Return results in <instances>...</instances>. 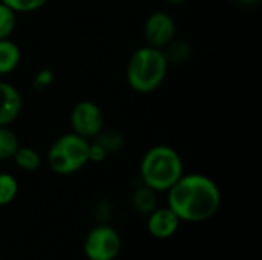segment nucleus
<instances>
[{
  "label": "nucleus",
  "mask_w": 262,
  "mask_h": 260,
  "mask_svg": "<svg viewBox=\"0 0 262 260\" xmlns=\"http://www.w3.org/2000/svg\"><path fill=\"white\" fill-rule=\"evenodd\" d=\"M175 35H177V25L169 14L163 11H157L147 17L144 23V38L149 46L163 49L175 38Z\"/></svg>",
  "instance_id": "7"
},
{
  "label": "nucleus",
  "mask_w": 262,
  "mask_h": 260,
  "mask_svg": "<svg viewBox=\"0 0 262 260\" xmlns=\"http://www.w3.org/2000/svg\"><path fill=\"white\" fill-rule=\"evenodd\" d=\"M221 205V192L213 179L190 173L183 175L167 190V207L181 222H204L216 215Z\"/></svg>",
  "instance_id": "1"
},
{
  "label": "nucleus",
  "mask_w": 262,
  "mask_h": 260,
  "mask_svg": "<svg viewBox=\"0 0 262 260\" xmlns=\"http://www.w3.org/2000/svg\"><path fill=\"white\" fill-rule=\"evenodd\" d=\"M183 175V159L170 146H154L146 152L140 164L141 184L150 187L157 193L167 192Z\"/></svg>",
  "instance_id": "2"
},
{
  "label": "nucleus",
  "mask_w": 262,
  "mask_h": 260,
  "mask_svg": "<svg viewBox=\"0 0 262 260\" xmlns=\"http://www.w3.org/2000/svg\"><path fill=\"white\" fill-rule=\"evenodd\" d=\"M157 192L144 184L138 185L130 196V205L134 211L141 216H149L157 208Z\"/></svg>",
  "instance_id": "10"
},
{
  "label": "nucleus",
  "mask_w": 262,
  "mask_h": 260,
  "mask_svg": "<svg viewBox=\"0 0 262 260\" xmlns=\"http://www.w3.org/2000/svg\"><path fill=\"white\" fill-rule=\"evenodd\" d=\"M178 216L169 208H155L147 216V231L155 239H169L172 238L180 228Z\"/></svg>",
  "instance_id": "8"
},
{
  "label": "nucleus",
  "mask_w": 262,
  "mask_h": 260,
  "mask_svg": "<svg viewBox=\"0 0 262 260\" xmlns=\"http://www.w3.org/2000/svg\"><path fill=\"white\" fill-rule=\"evenodd\" d=\"M6 6H9L14 12H32L43 8L48 0H0Z\"/></svg>",
  "instance_id": "18"
},
{
  "label": "nucleus",
  "mask_w": 262,
  "mask_h": 260,
  "mask_svg": "<svg viewBox=\"0 0 262 260\" xmlns=\"http://www.w3.org/2000/svg\"><path fill=\"white\" fill-rule=\"evenodd\" d=\"M21 52L20 48L9 38L0 40V75L11 74L20 64Z\"/></svg>",
  "instance_id": "11"
},
{
  "label": "nucleus",
  "mask_w": 262,
  "mask_h": 260,
  "mask_svg": "<svg viewBox=\"0 0 262 260\" xmlns=\"http://www.w3.org/2000/svg\"><path fill=\"white\" fill-rule=\"evenodd\" d=\"M238 3H243V5H252V3H256L258 0H235Z\"/></svg>",
  "instance_id": "22"
},
{
  "label": "nucleus",
  "mask_w": 262,
  "mask_h": 260,
  "mask_svg": "<svg viewBox=\"0 0 262 260\" xmlns=\"http://www.w3.org/2000/svg\"><path fill=\"white\" fill-rule=\"evenodd\" d=\"M103 113L100 107L92 101H80L74 106L71 112L72 132L89 141L103 130Z\"/></svg>",
  "instance_id": "6"
},
{
  "label": "nucleus",
  "mask_w": 262,
  "mask_h": 260,
  "mask_svg": "<svg viewBox=\"0 0 262 260\" xmlns=\"http://www.w3.org/2000/svg\"><path fill=\"white\" fill-rule=\"evenodd\" d=\"M52 81H54V72L51 69H41L34 77L32 86L35 90H45L52 84Z\"/></svg>",
  "instance_id": "19"
},
{
  "label": "nucleus",
  "mask_w": 262,
  "mask_h": 260,
  "mask_svg": "<svg viewBox=\"0 0 262 260\" xmlns=\"http://www.w3.org/2000/svg\"><path fill=\"white\" fill-rule=\"evenodd\" d=\"M18 193V182L9 173H0V207L11 204Z\"/></svg>",
  "instance_id": "16"
},
{
  "label": "nucleus",
  "mask_w": 262,
  "mask_h": 260,
  "mask_svg": "<svg viewBox=\"0 0 262 260\" xmlns=\"http://www.w3.org/2000/svg\"><path fill=\"white\" fill-rule=\"evenodd\" d=\"M94 141H97L106 150L107 155L117 153L124 147V136L117 130H101L94 138Z\"/></svg>",
  "instance_id": "14"
},
{
  "label": "nucleus",
  "mask_w": 262,
  "mask_h": 260,
  "mask_svg": "<svg viewBox=\"0 0 262 260\" xmlns=\"http://www.w3.org/2000/svg\"><path fill=\"white\" fill-rule=\"evenodd\" d=\"M167 69L169 63L163 51L147 44L130 55L126 67V78L135 92L150 93L163 84Z\"/></svg>",
  "instance_id": "3"
},
{
  "label": "nucleus",
  "mask_w": 262,
  "mask_h": 260,
  "mask_svg": "<svg viewBox=\"0 0 262 260\" xmlns=\"http://www.w3.org/2000/svg\"><path fill=\"white\" fill-rule=\"evenodd\" d=\"M21 95L9 83L0 81V126L12 124L21 112Z\"/></svg>",
  "instance_id": "9"
},
{
  "label": "nucleus",
  "mask_w": 262,
  "mask_h": 260,
  "mask_svg": "<svg viewBox=\"0 0 262 260\" xmlns=\"http://www.w3.org/2000/svg\"><path fill=\"white\" fill-rule=\"evenodd\" d=\"M121 250V239L115 228L100 224L92 228L83 245L84 256L89 260H114Z\"/></svg>",
  "instance_id": "5"
},
{
  "label": "nucleus",
  "mask_w": 262,
  "mask_h": 260,
  "mask_svg": "<svg viewBox=\"0 0 262 260\" xmlns=\"http://www.w3.org/2000/svg\"><path fill=\"white\" fill-rule=\"evenodd\" d=\"M89 139L74 132L58 136L48 150L49 169L60 176L80 172L89 162Z\"/></svg>",
  "instance_id": "4"
},
{
  "label": "nucleus",
  "mask_w": 262,
  "mask_h": 260,
  "mask_svg": "<svg viewBox=\"0 0 262 260\" xmlns=\"http://www.w3.org/2000/svg\"><path fill=\"white\" fill-rule=\"evenodd\" d=\"M17 12H14L9 6L0 2V40L2 38H9V35L15 29L17 23Z\"/></svg>",
  "instance_id": "17"
},
{
  "label": "nucleus",
  "mask_w": 262,
  "mask_h": 260,
  "mask_svg": "<svg viewBox=\"0 0 262 260\" xmlns=\"http://www.w3.org/2000/svg\"><path fill=\"white\" fill-rule=\"evenodd\" d=\"M94 215L100 224H106V221L112 215V205L107 201H100V202H97V205L94 208Z\"/></svg>",
  "instance_id": "20"
},
{
  "label": "nucleus",
  "mask_w": 262,
  "mask_h": 260,
  "mask_svg": "<svg viewBox=\"0 0 262 260\" xmlns=\"http://www.w3.org/2000/svg\"><path fill=\"white\" fill-rule=\"evenodd\" d=\"M18 146V138L9 126H0V161L11 159Z\"/></svg>",
  "instance_id": "15"
},
{
  "label": "nucleus",
  "mask_w": 262,
  "mask_h": 260,
  "mask_svg": "<svg viewBox=\"0 0 262 260\" xmlns=\"http://www.w3.org/2000/svg\"><path fill=\"white\" fill-rule=\"evenodd\" d=\"M15 166L25 172H35L40 169L41 166V156L40 153L28 146H18V149L15 150L14 156L11 158Z\"/></svg>",
  "instance_id": "13"
},
{
  "label": "nucleus",
  "mask_w": 262,
  "mask_h": 260,
  "mask_svg": "<svg viewBox=\"0 0 262 260\" xmlns=\"http://www.w3.org/2000/svg\"><path fill=\"white\" fill-rule=\"evenodd\" d=\"M161 51H163L169 66L170 64H183L192 57V46L184 40H178L177 37L169 44H166Z\"/></svg>",
  "instance_id": "12"
},
{
  "label": "nucleus",
  "mask_w": 262,
  "mask_h": 260,
  "mask_svg": "<svg viewBox=\"0 0 262 260\" xmlns=\"http://www.w3.org/2000/svg\"><path fill=\"white\" fill-rule=\"evenodd\" d=\"M166 3H169V5H181V3H184L186 0H164Z\"/></svg>",
  "instance_id": "21"
}]
</instances>
